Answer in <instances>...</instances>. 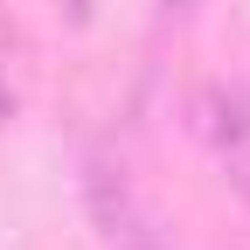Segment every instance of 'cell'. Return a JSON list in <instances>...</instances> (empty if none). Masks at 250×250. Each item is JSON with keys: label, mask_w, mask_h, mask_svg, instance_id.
Masks as SVG:
<instances>
[{"label": "cell", "mask_w": 250, "mask_h": 250, "mask_svg": "<svg viewBox=\"0 0 250 250\" xmlns=\"http://www.w3.org/2000/svg\"><path fill=\"white\" fill-rule=\"evenodd\" d=\"M83 208H90V229H98L104 250H174V236L160 229V215L139 202V188L111 160L83 167Z\"/></svg>", "instance_id": "1"}, {"label": "cell", "mask_w": 250, "mask_h": 250, "mask_svg": "<svg viewBox=\"0 0 250 250\" xmlns=\"http://www.w3.org/2000/svg\"><path fill=\"white\" fill-rule=\"evenodd\" d=\"M56 7H62V21H70V28H90V21H98V7H104V0H56Z\"/></svg>", "instance_id": "4"}, {"label": "cell", "mask_w": 250, "mask_h": 250, "mask_svg": "<svg viewBox=\"0 0 250 250\" xmlns=\"http://www.w3.org/2000/svg\"><path fill=\"white\" fill-rule=\"evenodd\" d=\"M195 125H202V146L223 167V181L236 195H250V90L243 83H202Z\"/></svg>", "instance_id": "2"}, {"label": "cell", "mask_w": 250, "mask_h": 250, "mask_svg": "<svg viewBox=\"0 0 250 250\" xmlns=\"http://www.w3.org/2000/svg\"><path fill=\"white\" fill-rule=\"evenodd\" d=\"M14 118H21V42L0 21V125H14Z\"/></svg>", "instance_id": "3"}]
</instances>
